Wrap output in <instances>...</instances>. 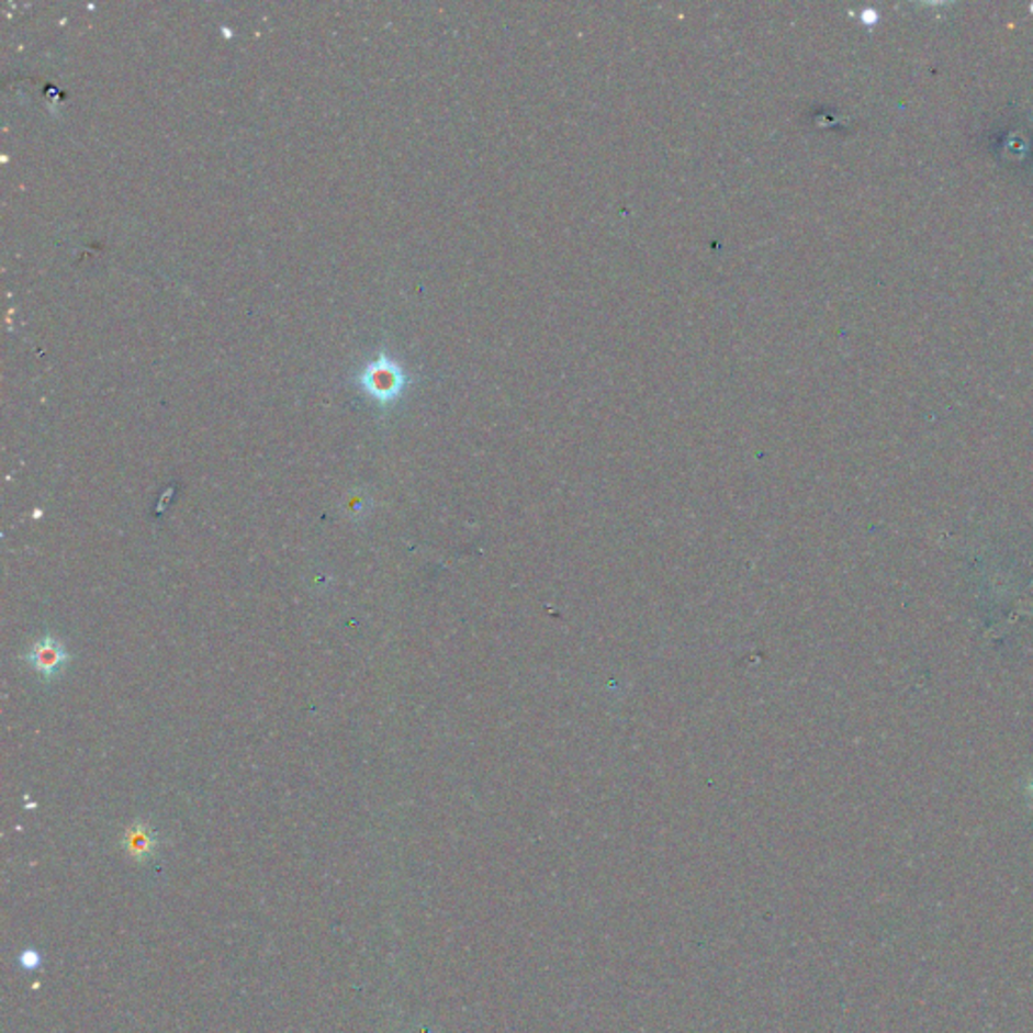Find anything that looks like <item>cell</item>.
<instances>
[{"label":"cell","mask_w":1033,"mask_h":1033,"mask_svg":"<svg viewBox=\"0 0 1033 1033\" xmlns=\"http://www.w3.org/2000/svg\"><path fill=\"white\" fill-rule=\"evenodd\" d=\"M404 372L398 363L388 356H380L372 361L360 375V384L372 398L388 404L396 400L404 388Z\"/></svg>","instance_id":"2"},{"label":"cell","mask_w":1033,"mask_h":1033,"mask_svg":"<svg viewBox=\"0 0 1033 1033\" xmlns=\"http://www.w3.org/2000/svg\"><path fill=\"white\" fill-rule=\"evenodd\" d=\"M26 664L45 683L57 681L71 662V654L57 636L47 635L35 640L25 652Z\"/></svg>","instance_id":"1"},{"label":"cell","mask_w":1033,"mask_h":1033,"mask_svg":"<svg viewBox=\"0 0 1033 1033\" xmlns=\"http://www.w3.org/2000/svg\"><path fill=\"white\" fill-rule=\"evenodd\" d=\"M122 847H124L127 858L134 862H148L154 858L160 850V835L151 828L150 822L146 820H136L125 828L122 835Z\"/></svg>","instance_id":"3"}]
</instances>
